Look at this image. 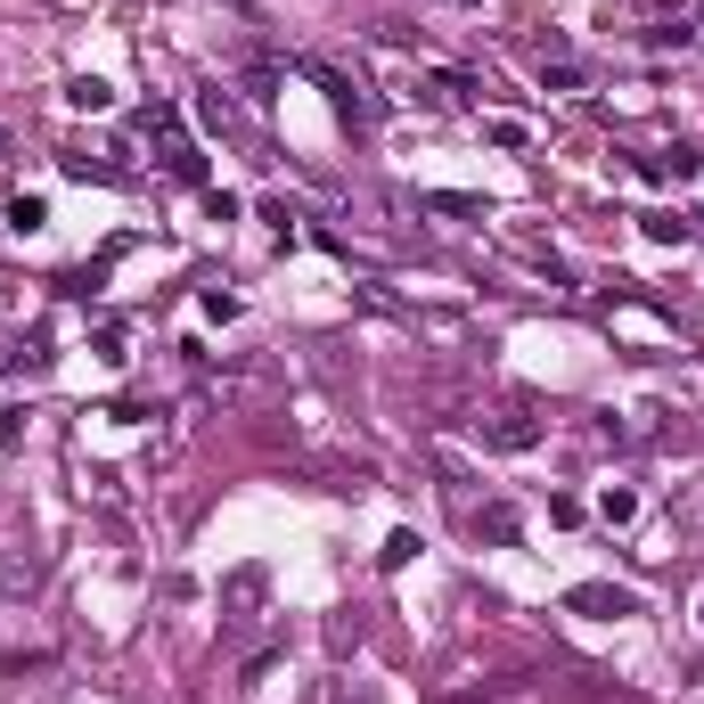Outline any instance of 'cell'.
Segmentation results:
<instances>
[{
    "mask_svg": "<svg viewBox=\"0 0 704 704\" xmlns=\"http://www.w3.org/2000/svg\"><path fill=\"white\" fill-rule=\"evenodd\" d=\"M148 132H156V156H164V173H173V180H205V156H197V139L180 132L173 107H148Z\"/></svg>",
    "mask_w": 704,
    "mask_h": 704,
    "instance_id": "1",
    "label": "cell"
},
{
    "mask_svg": "<svg viewBox=\"0 0 704 704\" xmlns=\"http://www.w3.org/2000/svg\"><path fill=\"white\" fill-rule=\"evenodd\" d=\"M631 607H639V598L623 582H573L566 590V614H582V623H623Z\"/></svg>",
    "mask_w": 704,
    "mask_h": 704,
    "instance_id": "2",
    "label": "cell"
},
{
    "mask_svg": "<svg viewBox=\"0 0 704 704\" xmlns=\"http://www.w3.org/2000/svg\"><path fill=\"white\" fill-rule=\"evenodd\" d=\"M475 426H484L491 451H532L541 443V418H525V410H491V418H475Z\"/></svg>",
    "mask_w": 704,
    "mask_h": 704,
    "instance_id": "3",
    "label": "cell"
},
{
    "mask_svg": "<svg viewBox=\"0 0 704 704\" xmlns=\"http://www.w3.org/2000/svg\"><path fill=\"white\" fill-rule=\"evenodd\" d=\"M255 607H262V573H230V631H238V639L262 623Z\"/></svg>",
    "mask_w": 704,
    "mask_h": 704,
    "instance_id": "4",
    "label": "cell"
},
{
    "mask_svg": "<svg viewBox=\"0 0 704 704\" xmlns=\"http://www.w3.org/2000/svg\"><path fill=\"white\" fill-rule=\"evenodd\" d=\"M639 173H648V180H696L704 156L696 148H655V156H639Z\"/></svg>",
    "mask_w": 704,
    "mask_h": 704,
    "instance_id": "5",
    "label": "cell"
},
{
    "mask_svg": "<svg viewBox=\"0 0 704 704\" xmlns=\"http://www.w3.org/2000/svg\"><path fill=\"white\" fill-rule=\"evenodd\" d=\"M426 107H475V74H426Z\"/></svg>",
    "mask_w": 704,
    "mask_h": 704,
    "instance_id": "6",
    "label": "cell"
},
{
    "mask_svg": "<svg viewBox=\"0 0 704 704\" xmlns=\"http://www.w3.org/2000/svg\"><path fill=\"white\" fill-rule=\"evenodd\" d=\"M312 74H320V91H328V107H337L344 123H361V115H369V99H361V91H352V82H344V74H328V66H312Z\"/></svg>",
    "mask_w": 704,
    "mask_h": 704,
    "instance_id": "7",
    "label": "cell"
},
{
    "mask_svg": "<svg viewBox=\"0 0 704 704\" xmlns=\"http://www.w3.org/2000/svg\"><path fill=\"white\" fill-rule=\"evenodd\" d=\"M66 107H82V115H107V107H115V91H107L99 74H74V82H66Z\"/></svg>",
    "mask_w": 704,
    "mask_h": 704,
    "instance_id": "8",
    "label": "cell"
},
{
    "mask_svg": "<svg viewBox=\"0 0 704 704\" xmlns=\"http://www.w3.org/2000/svg\"><path fill=\"white\" fill-rule=\"evenodd\" d=\"M0 214H9V230H25V238H33V230H41V221H50V197H33V189H17L9 205H0Z\"/></svg>",
    "mask_w": 704,
    "mask_h": 704,
    "instance_id": "9",
    "label": "cell"
},
{
    "mask_svg": "<svg viewBox=\"0 0 704 704\" xmlns=\"http://www.w3.org/2000/svg\"><path fill=\"white\" fill-rule=\"evenodd\" d=\"M631 516H639V491L631 484H607V491H598V525H631Z\"/></svg>",
    "mask_w": 704,
    "mask_h": 704,
    "instance_id": "10",
    "label": "cell"
},
{
    "mask_svg": "<svg viewBox=\"0 0 704 704\" xmlns=\"http://www.w3.org/2000/svg\"><path fill=\"white\" fill-rule=\"evenodd\" d=\"M197 115H205V132H238V99H230V91H205Z\"/></svg>",
    "mask_w": 704,
    "mask_h": 704,
    "instance_id": "11",
    "label": "cell"
},
{
    "mask_svg": "<svg viewBox=\"0 0 704 704\" xmlns=\"http://www.w3.org/2000/svg\"><path fill=\"white\" fill-rule=\"evenodd\" d=\"M41 582V566H33V557H17V549H0V590H17V598H25Z\"/></svg>",
    "mask_w": 704,
    "mask_h": 704,
    "instance_id": "12",
    "label": "cell"
},
{
    "mask_svg": "<svg viewBox=\"0 0 704 704\" xmlns=\"http://www.w3.org/2000/svg\"><path fill=\"white\" fill-rule=\"evenodd\" d=\"M475 532H484V541H516V508H500V500H491L484 516H475Z\"/></svg>",
    "mask_w": 704,
    "mask_h": 704,
    "instance_id": "13",
    "label": "cell"
},
{
    "mask_svg": "<svg viewBox=\"0 0 704 704\" xmlns=\"http://www.w3.org/2000/svg\"><path fill=\"white\" fill-rule=\"evenodd\" d=\"M361 614H337V623H328V655H352V648H361Z\"/></svg>",
    "mask_w": 704,
    "mask_h": 704,
    "instance_id": "14",
    "label": "cell"
},
{
    "mask_svg": "<svg viewBox=\"0 0 704 704\" xmlns=\"http://www.w3.org/2000/svg\"><path fill=\"white\" fill-rule=\"evenodd\" d=\"M410 557H418V532H393V541L377 549V566H385V573H402V566H410Z\"/></svg>",
    "mask_w": 704,
    "mask_h": 704,
    "instance_id": "15",
    "label": "cell"
},
{
    "mask_svg": "<svg viewBox=\"0 0 704 704\" xmlns=\"http://www.w3.org/2000/svg\"><path fill=\"white\" fill-rule=\"evenodd\" d=\"M205 320H221V328L238 320V296H230V287H205Z\"/></svg>",
    "mask_w": 704,
    "mask_h": 704,
    "instance_id": "16",
    "label": "cell"
},
{
    "mask_svg": "<svg viewBox=\"0 0 704 704\" xmlns=\"http://www.w3.org/2000/svg\"><path fill=\"white\" fill-rule=\"evenodd\" d=\"M648 238H655V246H680V238H689V221H672V214H648Z\"/></svg>",
    "mask_w": 704,
    "mask_h": 704,
    "instance_id": "17",
    "label": "cell"
},
{
    "mask_svg": "<svg viewBox=\"0 0 704 704\" xmlns=\"http://www.w3.org/2000/svg\"><path fill=\"white\" fill-rule=\"evenodd\" d=\"M328 704H377V689H369V680H344V689L328 696Z\"/></svg>",
    "mask_w": 704,
    "mask_h": 704,
    "instance_id": "18",
    "label": "cell"
},
{
    "mask_svg": "<svg viewBox=\"0 0 704 704\" xmlns=\"http://www.w3.org/2000/svg\"><path fill=\"white\" fill-rule=\"evenodd\" d=\"M0 156H9V123H0Z\"/></svg>",
    "mask_w": 704,
    "mask_h": 704,
    "instance_id": "19",
    "label": "cell"
},
{
    "mask_svg": "<svg viewBox=\"0 0 704 704\" xmlns=\"http://www.w3.org/2000/svg\"><path fill=\"white\" fill-rule=\"evenodd\" d=\"M696 623H704V607H696Z\"/></svg>",
    "mask_w": 704,
    "mask_h": 704,
    "instance_id": "20",
    "label": "cell"
}]
</instances>
